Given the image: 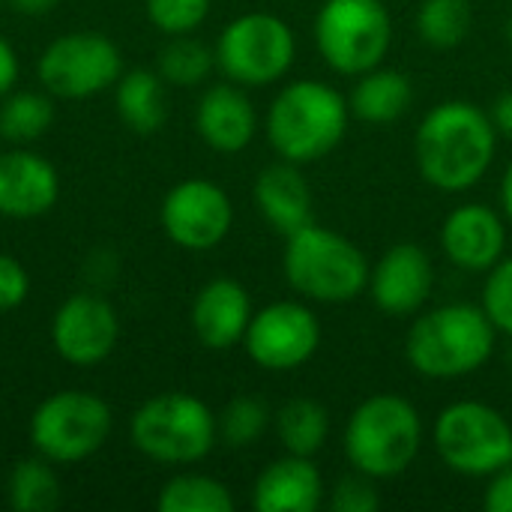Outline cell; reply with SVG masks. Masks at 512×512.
Wrapping results in <instances>:
<instances>
[{"label":"cell","mask_w":512,"mask_h":512,"mask_svg":"<svg viewBox=\"0 0 512 512\" xmlns=\"http://www.w3.org/2000/svg\"><path fill=\"white\" fill-rule=\"evenodd\" d=\"M483 507L489 512H512V465L492 474V483L483 495Z\"/></svg>","instance_id":"cell-35"},{"label":"cell","mask_w":512,"mask_h":512,"mask_svg":"<svg viewBox=\"0 0 512 512\" xmlns=\"http://www.w3.org/2000/svg\"><path fill=\"white\" fill-rule=\"evenodd\" d=\"M120 48L99 33H66L39 57V81L51 96L84 99L120 78Z\"/></svg>","instance_id":"cell-11"},{"label":"cell","mask_w":512,"mask_h":512,"mask_svg":"<svg viewBox=\"0 0 512 512\" xmlns=\"http://www.w3.org/2000/svg\"><path fill=\"white\" fill-rule=\"evenodd\" d=\"M471 0H423L417 12V33L426 45L447 51L471 33Z\"/></svg>","instance_id":"cell-27"},{"label":"cell","mask_w":512,"mask_h":512,"mask_svg":"<svg viewBox=\"0 0 512 512\" xmlns=\"http://www.w3.org/2000/svg\"><path fill=\"white\" fill-rule=\"evenodd\" d=\"M21 15H45L51 12L60 0H9Z\"/></svg>","instance_id":"cell-38"},{"label":"cell","mask_w":512,"mask_h":512,"mask_svg":"<svg viewBox=\"0 0 512 512\" xmlns=\"http://www.w3.org/2000/svg\"><path fill=\"white\" fill-rule=\"evenodd\" d=\"M156 507L159 512H234V495L213 477L180 474L162 486Z\"/></svg>","instance_id":"cell-25"},{"label":"cell","mask_w":512,"mask_h":512,"mask_svg":"<svg viewBox=\"0 0 512 512\" xmlns=\"http://www.w3.org/2000/svg\"><path fill=\"white\" fill-rule=\"evenodd\" d=\"M243 345L261 369L291 372L315 357L321 345V324L309 306L279 300L252 315Z\"/></svg>","instance_id":"cell-12"},{"label":"cell","mask_w":512,"mask_h":512,"mask_svg":"<svg viewBox=\"0 0 512 512\" xmlns=\"http://www.w3.org/2000/svg\"><path fill=\"white\" fill-rule=\"evenodd\" d=\"M492 123L498 129V135L510 138L512 141V90H504L495 105H492Z\"/></svg>","instance_id":"cell-37"},{"label":"cell","mask_w":512,"mask_h":512,"mask_svg":"<svg viewBox=\"0 0 512 512\" xmlns=\"http://www.w3.org/2000/svg\"><path fill=\"white\" fill-rule=\"evenodd\" d=\"M117 114L138 135L159 132L168 117V96H165L162 75L150 69L126 72L117 84Z\"/></svg>","instance_id":"cell-23"},{"label":"cell","mask_w":512,"mask_h":512,"mask_svg":"<svg viewBox=\"0 0 512 512\" xmlns=\"http://www.w3.org/2000/svg\"><path fill=\"white\" fill-rule=\"evenodd\" d=\"M213 63H216V51H210L204 42L180 33L159 51L156 72L162 75L165 84L195 87V84L207 81V75L213 72Z\"/></svg>","instance_id":"cell-28"},{"label":"cell","mask_w":512,"mask_h":512,"mask_svg":"<svg viewBox=\"0 0 512 512\" xmlns=\"http://www.w3.org/2000/svg\"><path fill=\"white\" fill-rule=\"evenodd\" d=\"M435 450L462 477H492L512 465L510 420L486 402H453L435 420Z\"/></svg>","instance_id":"cell-8"},{"label":"cell","mask_w":512,"mask_h":512,"mask_svg":"<svg viewBox=\"0 0 512 512\" xmlns=\"http://www.w3.org/2000/svg\"><path fill=\"white\" fill-rule=\"evenodd\" d=\"M60 180L51 162L27 150L0 153V213L12 219H33L54 207Z\"/></svg>","instance_id":"cell-18"},{"label":"cell","mask_w":512,"mask_h":512,"mask_svg":"<svg viewBox=\"0 0 512 512\" xmlns=\"http://www.w3.org/2000/svg\"><path fill=\"white\" fill-rule=\"evenodd\" d=\"M120 339V321L111 303L93 294L69 297L54 321H51V342L57 354L72 366H96L102 363Z\"/></svg>","instance_id":"cell-14"},{"label":"cell","mask_w":512,"mask_h":512,"mask_svg":"<svg viewBox=\"0 0 512 512\" xmlns=\"http://www.w3.org/2000/svg\"><path fill=\"white\" fill-rule=\"evenodd\" d=\"M15 81H18V57L12 45L0 36V99L15 87Z\"/></svg>","instance_id":"cell-36"},{"label":"cell","mask_w":512,"mask_h":512,"mask_svg":"<svg viewBox=\"0 0 512 512\" xmlns=\"http://www.w3.org/2000/svg\"><path fill=\"white\" fill-rule=\"evenodd\" d=\"M345 96L315 78L291 81L279 90L267 111V141L273 150L294 165H309L333 153L348 132Z\"/></svg>","instance_id":"cell-3"},{"label":"cell","mask_w":512,"mask_h":512,"mask_svg":"<svg viewBox=\"0 0 512 512\" xmlns=\"http://www.w3.org/2000/svg\"><path fill=\"white\" fill-rule=\"evenodd\" d=\"M324 501L321 471L309 456L288 453L270 462L252 492V507L258 512H315Z\"/></svg>","instance_id":"cell-19"},{"label":"cell","mask_w":512,"mask_h":512,"mask_svg":"<svg viewBox=\"0 0 512 512\" xmlns=\"http://www.w3.org/2000/svg\"><path fill=\"white\" fill-rule=\"evenodd\" d=\"M276 435L282 447L294 456H315L330 435V414L315 399H291L276 414Z\"/></svg>","instance_id":"cell-24"},{"label":"cell","mask_w":512,"mask_h":512,"mask_svg":"<svg viewBox=\"0 0 512 512\" xmlns=\"http://www.w3.org/2000/svg\"><path fill=\"white\" fill-rule=\"evenodd\" d=\"M483 312L495 324L498 333L512 336V258H501L483 285Z\"/></svg>","instance_id":"cell-31"},{"label":"cell","mask_w":512,"mask_h":512,"mask_svg":"<svg viewBox=\"0 0 512 512\" xmlns=\"http://www.w3.org/2000/svg\"><path fill=\"white\" fill-rule=\"evenodd\" d=\"M420 447V411L396 393H378L360 402L345 429L348 462L372 480H393L405 474L420 456Z\"/></svg>","instance_id":"cell-4"},{"label":"cell","mask_w":512,"mask_h":512,"mask_svg":"<svg viewBox=\"0 0 512 512\" xmlns=\"http://www.w3.org/2000/svg\"><path fill=\"white\" fill-rule=\"evenodd\" d=\"M435 288V267L423 246L396 243L390 246L369 273V291L381 312L414 315L426 306Z\"/></svg>","instance_id":"cell-15"},{"label":"cell","mask_w":512,"mask_h":512,"mask_svg":"<svg viewBox=\"0 0 512 512\" xmlns=\"http://www.w3.org/2000/svg\"><path fill=\"white\" fill-rule=\"evenodd\" d=\"M111 432V408L84 390L48 396L30 417V441L48 462L72 465L93 456Z\"/></svg>","instance_id":"cell-9"},{"label":"cell","mask_w":512,"mask_h":512,"mask_svg":"<svg viewBox=\"0 0 512 512\" xmlns=\"http://www.w3.org/2000/svg\"><path fill=\"white\" fill-rule=\"evenodd\" d=\"M252 321L249 291L234 279L207 282L192 303V330L210 351H228L243 342Z\"/></svg>","instance_id":"cell-17"},{"label":"cell","mask_w":512,"mask_h":512,"mask_svg":"<svg viewBox=\"0 0 512 512\" xmlns=\"http://www.w3.org/2000/svg\"><path fill=\"white\" fill-rule=\"evenodd\" d=\"M54 120V108L51 99L33 90H21L6 96V102L0 105V135L9 141H36L39 135L48 132Z\"/></svg>","instance_id":"cell-29"},{"label":"cell","mask_w":512,"mask_h":512,"mask_svg":"<svg viewBox=\"0 0 512 512\" xmlns=\"http://www.w3.org/2000/svg\"><path fill=\"white\" fill-rule=\"evenodd\" d=\"M501 207H504L507 219L512 222V162L507 165V171H504V180H501Z\"/></svg>","instance_id":"cell-39"},{"label":"cell","mask_w":512,"mask_h":512,"mask_svg":"<svg viewBox=\"0 0 512 512\" xmlns=\"http://www.w3.org/2000/svg\"><path fill=\"white\" fill-rule=\"evenodd\" d=\"M255 204L270 228L291 237L294 231L315 222L312 207V189L306 177L300 174V165L294 162H276L267 165L255 180Z\"/></svg>","instance_id":"cell-21"},{"label":"cell","mask_w":512,"mask_h":512,"mask_svg":"<svg viewBox=\"0 0 512 512\" xmlns=\"http://www.w3.org/2000/svg\"><path fill=\"white\" fill-rule=\"evenodd\" d=\"M285 240L282 267L297 294L336 306L357 300L369 288V261L348 237L312 222Z\"/></svg>","instance_id":"cell-5"},{"label":"cell","mask_w":512,"mask_h":512,"mask_svg":"<svg viewBox=\"0 0 512 512\" xmlns=\"http://www.w3.org/2000/svg\"><path fill=\"white\" fill-rule=\"evenodd\" d=\"M378 507H381V495L375 489V480L360 471L342 477L330 492L333 512H378Z\"/></svg>","instance_id":"cell-33"},{"label":"cell","mask_w":512,"mask_h":512,"mask_svg":"<svg viewBox=\"0 0 512 512\" xmlns=\"http://www.w3.org/2000/svg\"><path fill=\"white\" fill-rule=\"evenodd\" d=\"M315 45L339 75H363L384 63L393 21L381 0H327L315 18Z\"/></svg>","instance_id":"cell-7"},{"label":"cell","mask_w":512,"mask_h":512,"mask_svg":"<svg viewBox=\"0 0 512 512\" xmlns=\"http://www.w3.org/2000/svg\"><path fill=\"white\" fill-rule=\"evenodd\" d=\"M165 234L192 252L219 246L234 222V207L225 189L210 180H183L162 201Z\"/></svg>","instance_id":"cell-13"},{"label":"cell","mask_w":512,"mask_h":512,"mask_svg":"<svg viewBox=\"0 0 512 512\" xmlns=\"http://www.w3.org/2000/svg\"><path fill=\"white\" fill-rule=\"evenodd\" d=\"M504 33H507V42H510V45H512V15H510V18H507V27H504Z\"/></svg>","instance_id":"cell-40"},{"label":"cell","mask_w":512,"mask_h":512,"mask_svg":"<svg viewBox=\"0 0 512 512\" xmlns=\"http://www.w3.org/2000/svg\"><path fill=\"white\" fill-rule=\"evenodd\" d=\"M444 255L465 273H489L507 249V225L486 204H459L441 225Z\"/></svg>","instance_id":"cell-16"},{"label":"cell","mask_w":512,"mask_h":512,"mask_svg":"<svg viewBox=\"0 0 512 512\" xmlns=\"http://www.w3.org/2000/svg\"><path fill=\"white\" fill-rule=\"evenodd\" d=\"M270 426V411L261 399L255 396H237L231 399L222 414L216 417V429H219V438L240 450V447H252Z\"/></svg>","instance_id":"cell-30"},{"label":"cell","mask_w":512,"mask_h":512,"mask_svg":"<svg viewBox=\"0 0 512 512\" xmlns=\"http://www.w3.org/2000/svg\"><path fill=\"white\" fill-rule=\"evenodd\" d=\"M495 147L498 129L492 114L465 99L435 105L414 135L417 168L441 192L474 189L492 168Z\"/></svg>","instance_id":"cell-1"},{"label":"cell","mask_w":512,"mask_h":512,"mask_svg":"<svg viewBox=\"0 0 512 512\" xmlns=\"http://www.w3.org/2000/svg\"><path fill=\"white\" fill-rule=\"evenodd\" d=\"M210 12V0H147V18L162 33H192Z\"/></svg>","instance_id":"cell-32"},{"label":"cell","mask_w":512,"mask_h":512,"mask_svg":"<svg viewBox=\"0 0 512 512\" xmlns=\"http://www.w3.org/2000/svg\"><path fill=\"white\" fill-rule=\"evenodd\" d=\"M507 366H510V372H512V336H510V348H507Z\"/></svg>","instance_id":"cell-41"},{"label":"cell","mask_w":512,"mask_h":512,"mask_svg":"<svg viewBox=\"0 0 512 512\" xmlns=\"http://www.w3.org/2000/svg\"><path fill=\"white\" fill-rule=\"evenodd\" d=\"M27 291H30V279L24 264L15 261L12 255H0V312L21 306L27 300Z\"/></svg>","instance_id":"cell-34"},{"label":"cell","mask_w":512,"mask_h":512,"mask_svg":"<svg viewBox=\"0 0 512 512\" xmlns=\"http://www.w3.org/2000/svg\"><path fill=\"white\" fill-rule=\"evenodd\" d=\"M195 126L207 147L219 153H240L255 138L258 117L252 99L237 84H216L201 96Z\"/></svg>","instance_id":"cell-20"},{"label":"cell","mask_w":512,"mask_h":512,"mask_svg":"<svg viewBox=\"0 0 512 512\" xmlns=\"http://www.w3.org/2000/svg\"><path fill=\"white\" fill-rule=\"evenodd\" d=\"M294 51V33L282 18L270 12H246L222 30L216 63L240 87H267L291 69Z\"/></svg>","instance_id":"cell-10"},{"label":"cell","mask_w":512,"mask_h":512,"mask_svg":"<svg viewBox=\"0 0 512 512\" xmlns=\"http://www.w3.org/2000/svg\"><path fill=\"white\" fill-rule=\"evenodd\" d=\"M6 495L15 512H51L60 504V483L45 456L24 459L12 468Z\"/></svg>","instance_id":"cell-26"},{"label":"cell","mask_w":512,"mask_h":512,"mask_svg":"<svg viewBox=\"0 0 512 512\" xmlns=\"http://www.w3.org/2000/svg\"><path fill=\"white\" fill-rule=\"evenodd\" d=\"M414 102V84L399 69H369L357 75L348 108L366 123H393L408 114Z\"/></svg>","instance_id":"cell-22"},{"label":"cell","mask_w":512,"mask_h":512,"mask_svg":"<svg viewBox=\"0 0 512 512\" xmlns=\"http://www.w3.org/2000/svg\"><path fill=\"white\" fill-rule=\"evenodd\" d=\"M129 438L135 450L162 465H192L201 462L216 438L213 411L189 393H162L144 402L132 423Z\"/></svg>","instance_id":"cell-6"},{"label":"cell","mask_w":512,"mask_h":512,"mask_svg":"<svg viewBox=\"0 0 512 512\" xmlns=\"http://www.w3.org/2000/svg\"><path fill=\"white\" fill-rule=\"evenodd\" d=\"M495 342L498 330L483 306L444 303L411 324L405 336V360L423 378L453 381L483 369Z\"/></svg>","instance_id":"cell-2"}]
</instances>
